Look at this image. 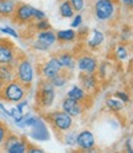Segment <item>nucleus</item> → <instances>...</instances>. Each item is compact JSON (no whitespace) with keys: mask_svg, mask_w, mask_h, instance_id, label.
<instances>
[{"mask_svg":"<svg viewBox=\"0 0 133 153\" xmlns=\"http://www.w3.org/2000/svg\"><path fill=\"white\" fill-rule=\"evenodd\" d=\"M1 98L6 101H21L26 94V87L21 84L18 80H10L9 83H5L4 87L0 91Z\"/></svg>","mask_w":133,"mask_h":153,"instance_id":"1","label":"nucleus"},{"mask_svg":"<svg viewBox=\"0 0 133 153\" xmlns=\"http://www.w3.org/2000/svg\"><path fill=\"white\" fill-rule=\"evenodd\" d=\"M48 119L52 125L59 131H68L73 125L72 116L65 111H55L50 115Z\"/></svg>","mask_w":133,"mask_h":153,"instance_id":"2","label":"nucleus"},{"mask_svg":"<svg viewBox=\"0 0 133 153\" xmlns=\"http://www.w3.org/2000/svg\"><path fill=\"white\" fill-rule=\"evenodd\" d=\"M54 100V90L52 84L43 83L37 91V104L41 108H50Z\"/></svg>","mask_w":133,"mask_h":153,"instance_id":"3","label":"nucleus"},{"mask_svg":"<svg viewBox=\"0 0 133 153\" xmlns=\"http://www.w3.org/2000/svg\"><path fill=\"white\" fill-rule=\"evenodd\" d=\"M115 11V3L113 0H98L95 3V15L99 20H109Z\"/></svg>","mask_w":133,"mask_h":153,"instance_id":"4","label":"nucleus"},{"mask_svg":"<svg viewBox=\"0 0 133 153\" xmlns=\"http://www.w3.org/2000/svg\"><path fill=\"white\" fill-rule=\"evenodd\" d=\"M17 80L28 87L33 80V69L28 59H22L17 65Z\"/></svg>","mask_w":133,"mask_h":153,"instance_id":"5","label":"nucleus"},{"mask_svg":"<svg viewBox=\"0 0 133 153\" xmlns=\"http://www.w3.org/2000/svg\"><path fill=\"white\" fill-rule=\"evenodd\" d=\"M13 20L18 24H27L33 19V7L26 4L16 5L13 13Z\"/></svg>","mask_w":133,"mask_h":153,"instance_id":"6","label":"nucleus"},{"mask_svg":"<svg viewBox=\"0 0 133 153\" xmlns=\"http://www.w3.org/2000/svg\"><path fill=\"white\" fill-rule=\"evenodd\" d=\"M15 59V48L13 42L1 38L0 40V64H11Z\"/></svg>","mask_w":133,"mask_h":153,"instance_id":"7","label":"nucleus"},{"mask_svg":"<svg viewBox=\"0 0 133 153\" xmlns=\"http://www.w3.org/2000/svg\"><path fill=\"white\" fill-rule=\"evenodd\" d=\"M6 143H5V149L9 153H24L27 149V145L25 143V141H22L21 138H18L17 136L10 135L7 138L5 137Z\"/></svg>","mask_w":133,"mask_h":153,"instance_id":"8","label":"nucleus"},{"mask_svg":"<svg viewBox=\"0 0 133 153\" xmlns=\"http://www.w3.org/2000/svg\"><path fill=\"white\" fill-rule=\"evenodd\" d=\"M31 133L30 136L32 138H35L36 141H47L50 140V135H48V130H47L44 122L40 119H37L36 122L31 126Z\"/></svg>","mask_w":133,"mask_h":153,"instance_id":"9","label":"nucleus"},{"mask_svg":"<svg viewBox=\"0 0 133 153\" xmlns=\"http://www.w3.org/2000/svg\"><path fill=\"white\" fill-rule=\"evenodd\" d=\"M63 68V65L59 61V58H52L51 61H48L44 65H43V69L42 73L46 76V79H52L54 75H57Z\"/></svg>","mask_w":133,"mask_h":153,"instance_id":"10","label":"nucleus"},{"mask_svg":"<svg viewBox=\"0 0 133 153\" xmlns=\"http://www.w3.org/2000/svg\"><path fill=\"white\" fill-rule=\"evenodd\" d=\"M62 108H63V111H65L66 114H69L70 116H78V115L81 112V110H83L81 102L74 100V99H72L69 97L63 100Z\"/></svg>","mask_w":133,"mask_h":153,"instance_id":"11","label":"nucleus"},{"mask_svg":"<svg viewBox=\"0 0 133 153\" xmlns=\"http://www.w3.org/2000/svg\"><path fill=\"white\" fill-rule=\"evenodd\" d=\"M75 143H78V146L81 149H90L95 145V138L90 131H83L77 136Z\"/></svg>","mask_w":133,"mask_h":153,"instance_id":"12","label":"nucleus"},{"mask_svg":"<svg viewBox=\"0 0 133 153\" xmlns=\"http://www.w3.org/2000/svg\"><path fill=\"white\" fill-rule=\"evenodd\" d=\"M78 67L81 72H86V73H94L96 69V61H95L92 57L85 56L81 57L78 61Z\"/></svg>","mask_w":133,"mask_h":153,"instance_id":"13","label":"nucleus"},{"mask_svg":"<svg viewBox=\"0 0 133 153\" xmlns=\"http://www.w3.org/2000/svg\"><path fill=\"white\" fill-rule=\"evenodd\" d=\"M55 35L54 32L52 31H48V30H43V31H40V33L37 35V41H40L42 45L50 47L52 46L54 42H55Z\"/></svg>","mask_w":133,"mask_h":153,"instance_id":"14","label":"nucleus"},{"mask_svg":"<svg viewBox=\"0 0 133 153\" xmlns=\"http://www.w3.org/2000/svg\"><path fill=\"white\" fill-rule=\"evenodd\" d=\"M14 0H0V15L1 16H11L15 10Z\"/></svg>","mask_w":133,"mask_h":153,"instance_id":"15","label":"nucleus"},{"mask_svg":"<svg viewBox=\"0 0 133 153\" xmlns=\"http://www.w3.org/2000/svg\"><path fill=\"white\" fill-rule=\"evenodd\" d=\"M14 79V69L10 64H0V80L4 84Z\"/></svg>","mask_w":133,"mask_h":153,"instance_id":"16","label":"nucleus"},{"mask_svg":"<svg viewBox=\"0 0 133 153\" xmlns=\"http://www.w3.org/2000/svg\"><path fill=\"white\" fill-rule=\"evenodd\" d=\"M80 80H81V84H83V87L85 89H92L95 88V85H96V78L92 75V73H83L80 75Z\"/></svg>","mask_w":133,"mask_h":153,"instance_id":"17","label":"nucleus"},{"mask_svg":"<svg viewBox=\"0 0 133 153\" xmlns=\"http://www.w3.org/2000/svg\"><path fill=\"white\" fill-rule=\"evenodd\" d=\"M55 38L58 41L62 42H68V41H73L75 38V32L73 30H63V31H58V33L55 35Z\"/></svg>","mask_w":133,"mask_h":153,"instance_id":"18","label":"nucleus"},{"mask_svg":"<svg viewBox=\"0 0 133 153\" xmlns=\"http://www.w3.org/2000/svg\"><path fill=\"white\" fill-rule=\"evenodd\" d=\"M102 42H103V33H102L101 31L94 30V32H92V38L88 42L89 47H91V48H95V47L100 46Z\"/></svg>","mask_w":133,"mask_h":153,"instance_id":"19","label":"nucleus"},{"mask_svg":"<svg viewBox=\"0 0 133 153\" xmlns=\"http://www.w3.org/2000/svg\"><path fill=\"white\" fill-rule=\"evenodd\" d=\"M59 11H61V15H62L63 17H72L73 14H74V9H73L70 1L65 0V1L62 3L61 7H59Z\"/></svg>","mask_w":133,"mask_h":153,"instance_id":"20","label":"nucleus"},{"mask_svg":"<svg viewBox=\"0 0 133 153\" xmlns=\"http://www.w3.org/2000/svg\"><path fill=\"white\" fill-rule=\"evenodd\" d=\"M68 97L74 99V100H77V101H83L85 99V93H84V90L81 88L73 87L68 93Z\"/></svg>","mask_w":133,"mask_h":153,"instance_id":"21","label":"nucleus"},{"mask_svg":"<svg viewBox=\"0 0 133 153\" xmlns=\"http://www.w3.org/2000/svg\"><path fill=\"white\" fill-rule=\"evenodd\" d=\"M106 105L109 106V109L113 110V111H120L123 109V102L120 99H109L106 101Z\"/></svg>","mask_w":133,"mask_h":153,"instance_id":"22","label":"nucleus"},{"mask_svg":"<svg viewBox=\"0 0 133 153\" xmlns=\"http://www.w3.org/2000/svg\"><path fill=\"white\" fill-rule=\"evenodd\" d=\"M51 80V84L52 85H54V87H62V85H64L65 84V82H66V79H65V76H63L62 74H61V72L57 74V75H54L52 79H50Z\"/></svg>","mask_w":133,"mask_h":153,"instance_id":"23","label":"nucleus"},{"mask_svg":"<svg viewBox=\"0 0 133 153\" xmlns=\"http://www.w3.org/2000/svg\"><path fill=\"white\" fill-rule=\"evenodd\" d=\"M59 61L62 63L63 67H73V58H72V56L70 54H63L59 57Z\"/></svg>","mask_w":133,"mask_h":153,"instance_id":"24","label":"nucleus"},{"mask_svg":"<svg viewBox=\"0 0 133 153\" xmlns=\"http://www.w3.org/2000/svg\"><path fill=\"white\" fill-rule=\"evenodd\" d=\"M116 53H117V57H118L120 59H126L127 57H128L127 48H126V47H123V46H120V47H118L117 51H116Z\"/></svg>","mask_w":133,"mask_h":153,"instance_id":"25","label":"nucleus"},{"mask_svg":"<svg viewBox=\"0 0 133 153\" xmlns=\"http://www.w3.org/2000/svg\"><path fill=\"white\" fill-rule=\"evenodd\" d=\"M73 9H74V11H80L81 9L84 7V1L83 0H69Z\"/></svg>","mask_w":133,"mask_h":153,"instance_id":"26","label":"nucleus"},{"mask_svg":"<svg viewBox=\"0 0 133 153\" xmlns=\"http://www.w3.org/2000/svg\"><path fill=\"white\" fill-rule=\"evenodd\" d=\"M36 28L37 30H40V31H43V30H48L50 28V22L46 20H40L38 22H37V25H36Z\"/></svg>","mask_w":133,"mask_h":153,"instance_id":"27","label":"nucleus"},{"mask_svg":"<svg viewBox=\"0 0 133 153\" xmlns=\"http://www.w3.org/2000/svg\"><path fill=\"white\" fill-rule=\"evenodd\" d=\"M6 133H7V128L4 123H0V145L4 142L5 137H6Z\"/></svg>","mask_w":133,"mask_h":153,"instance_id":"28","label":"nucleus"},{"mask_svg":"<svg viewBox=\"0 0 133 153\" xmlns=\"http://www.w3.org/2000/svg\"><path fill=\"white\" fill-rule=\"evenodd\" d=\"M33 19H36V20H44L46 19V14L41 10H37V9H33Z\"/></svg>","mask_w":133,"mask_h":153,"instance_id":"29","label":"nucleus"},{"mask_svg":"<svg viewBox=\"0 0 133 153\" xmlns=\"http://www.w3.org/2000/svg\"><path fill=\"white\" fill-rule=\"evenodd\" d=\"M115 97H116L117 99H120L122 102H127V101L129 100L128 95H127L126 93H123V91H117V93H115Z\"/></svg>","mask_w":133,"mask_h":153,"instance_id":"30","label":"nucleus"},{"mask_svg":"<svg viewBox=\"0 0 133 153\" xmlns=\"http://www.w3.org/2000/svg\"><path fill=\"white\" fill-rule=\"evenodd\" d=\"M75 140H77V135H75L74 132H70L69 135H66V137H65V141H66L68 145H74Z\"/></svg>","mask_w":133,"mask_h":153,"instance_id":"31","label":"nucleus"},{"mask_svg":"<svg viewBox=\"0 0 133 153\" xmlns=\"http://www.w3.org/2000/svg\"><path fill=\"white\" fill-rule=\"evenodd\" d=\"M0 31L4 32V33H9V35H11L13 37H18V35L16 33V31H15V30H13V28H10V27H1V28H0Z\"/></svg>","mask_w":133,"mask_h":153,"instance_id":"32","label":"nucleus"},{"mask_svg":"<svg viewBox=\"0 0 133 153\" xmlns=\"http://www.w3.org/2000/svg\"><path fill=\"white\" fill-rule=\"evenodd\" d=\"M33 47H35L36 50H41V51H46V50H48V47L44 46V45H42L40 41H36V42L33 43Z\"/></svg>","mask_w":133,"mask_h":153,"instance_id":"33","label":"nucleus"},{"mask_svg":"<svg viewBox=\"0 0 133 153\" xmlns=\"http://www.w3.org/2000/svg\"><path fill=\"white\" fill-rule=\"evenodd\" d=\"M81 21H83V17H81L80 15H78L77 17L74 19V21L72 22V26H73V27H78V26H80Z\"/></svg>","mask_w":133,"mask_h":153,"instance_id":"34","label":"nucleus"},{"mask_svg":"<svg viewBox=\"0 0 133 153\" xmlns=\"http://www.w3.org/2000/svg\"><path fill=\"white\" fill-rule=\"evenodd\" d=\"M122 1H123V4H126V5H132L133 4V0H122Z\"/></svg>","mask_w":133,"mask_h":153,"instance_id":"35","label":"nucleus"},{"mask_svg":"<svg viewBox=\"0 0 133 153\" xmlns=\"http://www.w3.org/2000/svg\"><path fill=\"white\" fill-rule=\"evenodd\" d=\"M3 87H4V83L0 80V91H1V89H3Z\"/></svg>","mask_w":133,"mask_h":153,"instance_id":"36","label":"nucleus"}]
</instances>
